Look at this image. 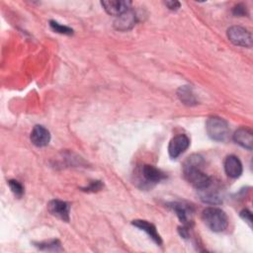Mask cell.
Here are the masks:
<instances>
[{
	"instance_id": "cell-1",
	"label": "cell",
	"mask_w": 253,
	"mask_h": 253,
	"mask_svg": "<svg viewBox=\"0 0 253 253\" xmlns=\"http://www.w3.org/2000/svg\"><path fill=\"white\" fill-rule=\"evenodd\" d=\"M204 165V159L201 155L193 154L185 161L183 165L184 178L197 190H201L211 183V179L207 175L202 167Z\"/></svg>"
},
{
	"instance_id": "cell-2",
	"label": "cell",
	"mask_w": 253,
	"mask_h": 253,
	"mask_svg": "<svg viewBox=\"0 0 253 253\" xmlns=\"http://www.w3.org/2000/svg\"><path fill=\"white\" fill-rule=\"evenodd\" d=\"M136 182L141 189H151L154 185L166 178L164 172L152 165H142L136 170Z\"/></svg>"
},
{
	"instance_id": "cell-3",
	"label": "cell",
	"mask_w": 253,
	"mask_h": 253,
	"mask_svg": "<svg viewBox=\"0 0 253 253\" xmlns=\"http://www.w3.org/2000/svg\"><path fill=\"white\" fill-rule=\"evenodd\" d=\"M202 219L204 223L213 232H221L228 225L226 213L218 208L210 207L203 211Z\"/></svg>"
},
{
	"instance_id": "cell-4",
	"label": "cell",
	"mask_w": 253,
	"mask_h": 253,
	"mask_svg": "<svg viewBox=\"0 0 253 253\" xmlns=\"http://www.w3.org/2000/svg\"><path fill=\"white\" fill-rule=\"evenodd\" d=\"M206 129L208 135L215 141H225L229 135L227 123L218 117H211L207 121Z\"/></svg>"
},
{
	"instance_id": "cell-5",
	"label": "cell",
	"mask_w": 253,
	"mask_h": 253,
	"mask_svg": "<svg viewBox=\"0 0 253 253\" xmlns=\"http://www.w3.org/2000/svg\"><path fill=\"white\" fill-rule=\"evenodd\" d=\"M228 40L235 45L250 47L252 45L251 34L244 28L239 26H232L227 30Z\"/></svg>"
},
{
	"instance_id": "cell-6",
	"label": "cell",
	"mask_w": 253,
	"mask_h": 253,
	"mask_svg": "<svg viewBox=\"0 0 253 253\" xmlns=\"http://www.w3.org/2000/svg\"><path fill=\"white\" fill-rule=\"evenodd\" d=\"M169 207L175 211L177 217L185 226H191L194 215V210L191 205L181 202H174L170 203Z\"/></svg>"
},
{
	"instance_id": "cell-7",
	"label": "cell",
	"mask_w": 253,
	"mask_h": 253,
	"mask_svg": "<svg viewBox=\"0 0 253 253\" xmlns=\"http://www.w3.org/2000/svg\"><path fill=\"white\" fill-rule=\"evenodd\" d=\"M198 191H199L200 199L204 203H207L210 205H217L222 203V197H223L222 192L218 187L213 185L212 181L209 186Z\"/></svg>"
},
{
	"instance_id": "cell-8",
	"label": "cell",
	"mask_w": 253,
	"mask_h": 253,
	"mask_svg": "<svg viewBox=\"0 0 253 253\" xmlns=\"http://www.w3.org/2000/svg\"><path fill=\"white\" fill-rule=\"evenodd\" d=\"M190 145V139L186 134H178L174 136L168 145V153L171 158H177L184 153Z\"/></svg>"
},
{
	"instance_id": "cell-9",
	"label": "cell",
	"mask_w": 253,
	"mask_h": 253,
	"mask_svg": "<svg viewBox=\"0 0 253 253\" xmlns=\"http://www.w3.org/2000/svg\"><path fill=\"white\" fill-rule=\"evenodd\" d=\"M47 211L53 216L66 222L69 221L70 206L68 203L60 200H51L47 204Z\"/></svg>"
},
{
	"instance_id": "cell-10",
	"label": "cell",
	"mask_w": 253,
	"mask_h": 253,
	"mask_svg": "<svg viewBox=\"0 0 253 253\" xmlns=\"http://www.w3.org/2000/svg\"><path fill=\"white\" fill-rule=\"evenodd\" d=\"M101 4L108 14L118 17L129 9L131 2L122 0H108L102 1Z\"/></svg>"
},
{
	"instance_id": "cell-11",
	"label": "cell",
	"mask_w": 253,
	"mask_h": 253,
	"mask_svg": "<svg viewBox=\"0 0 253 253\" xmlns=\"http://www.w3.org/2000/svg\"><path fill=\"white\" fill-rule=\"evenodd\" d=\"M136 24V15L135 13L128 9L122 15L118 16L114 22V27L118 31H127L130 30Z\"/></svg>"
},
{
	"instance_id": "cell-12",
	"label": "cell",
	"mask_w": 253,
	"mask_h": 253,
	"mask_svg": "<svg viewBox=\"0 0 253 253\" xmlns=\"http://www.w3.org/2000/svg\"><path fill=\"white\" fill-rule=\"evenodd\" d=\"M30 138L34 145L38 147H43L48 144L50 140V133L44 126L38 125L34 126Z\"/></svg>"
},
{
	"instance_id": "cell-13",
	"label": "cell",
	"mask_w": 253,
	"mask_h": 253,
	"mask_svg": "<svg viewBox=\"0 0 253 253\" xmlns=\"http://www.w3.org/2000/svg\"><path fill=\"white\" fill-rule=\"evenodd\" d=\"M224 171L230 178H238L242 174V164L237 156L229 155L225 158Z\"/></svg>"
},
{
	"instance_id": "cell-14",
	"label": "cell",
	"mask_w": 253,
	"mask_h": 253,
	"mask_svg": "<svg viewBox=\"0 0 253 253\" xmlns=\"http://www.w3.org/2000/svg\"><path fill=\"white\" fill-rule=\"evenodd\" d=\"M132 225H134L135 227L139 228L140 230H143L144 232L147 233V235L158 245H160L162 243V239L160 237V235L158 234L156 227L154 224H152L151 222H148L147 220H143V219H134L131 221Z\"/></svg>"
},
{
	"instance_id": "cell-15",
	"label": "cell",
	"mask_w": 253,
	"mask_h": 253,
	"mask_svg": "<svg viewBox=\"0 0 253 253\" xmlns=\"http://www.w3.org/2000/svg\"><path fill=\"white\" fill-rule=\"evenodd\" d=\"M233 140L248 150H251L253 147V135L250 129L246 127L238 128L233 134Z\"/></svg>"
},
{
	"instance_id": "cell-16",
	"label": "cell",
	"mask_w": 253,
	"mask_h": 253,
	"mask_svg": "<svg viewBox=\"0 0 253 253\" xmlns=\"http://www.w3.org/2000/svg\"><path fill=\"white\" fill-rule=\"evenodd\" d=\"M177 95L180 101L187 106H193L197 104V99L191 86H181L177 91Z\"/></svg>"
},
{
	"instance_id": "cell-17",
	"label": "cell",
	"mask_w": 253,
	"mask_h": 253,
	"mask_svg": "<svg viewBox=\"0 0 253 253\" xmlns=\"http://www.w3.org/2000/svg\"><path fill=\"white\" fill-rule=\"evenodd\" d=\"M37 247L40 248L41 250H45V251H60L62 248L60 247V242L58 240L52 239L44 242H40L36 243Z\"/></svg>"
},
{
	"instance_id": "cell-18",
	"label": "cell",
	"mask_w": 253,
	"mask_h": 253,
	"mask_svg": "<svg viewBox=\"0 0 253 253\" xmlns=\"http://www.w3.org/2000/svg\"><path fill=\"white\" fill-rule=\"evenodd\" d=\"M49 26L50 28L55 32V33H58V34H61V35H67V36H70L73 34V30L67 26H64V25H61L55 21H50L49 22Z\"/></svg>"
},
{
	"instance_id": "cell-19",
	"label": "cell",
	"mask_w": 253,
	"mask_h": 253,
	"mask_svg": "<svg viewBox=\"0 0 253 253\" xmlns=\"http://www.w3.org/2000/svg\"><path fill=\"white\" fill-rule=\"evenodd\" d=\"M8 185L15 196H17L19 198L22 197V195L24 194V187L20 182H18L17 180H9Z\"/></svg>"
},
{
	"instance_id": "cell-20",
	"label": "cell",
	"mask_w": 253,
	"mask_h": 253,
	"mask_svg": "<svg viewBox=\"0 0 253 253\" xmlns=\"http://www.w3.org/2000/svg\"><path fill=\"white\" fill-rule=\"evenodd\" d=\"M102 188H103V184L100 181H94L89 186H87L85 188H82V191H85V192H97V191H100Z\"/></svg>"
},
{
	"instance_id": "cell-21",
	"label": "cell",
	"mask_w": 253,
	"mask_h": 253,
	"mask_svg": "<svg viewBox=\"0 0 253 253\" xmlns=\"http://www.w3.org/2000/svg\"><path fill=\"white\" fill-rule=\"evenodd\" d=\"M240 217L245 220L249 226L252 225V215H251V212L248 211V210H243L240 211Z\"/></svg>"
},
{
	"instance_id": "cell-22",
	"label": "cell",
	"mask_w": 253,
	"mask_h": 253,
	"mask_svg": "<svg viewBox=\"0 0 253 253\" xmlns=\"http://www.w3.org/2000/svg\"><path fill=\"white\" fill-rule=\"evenodd\" d=\"M245 8H246V7H244V6H242V5H237V6L234 7V9H233V14H234L235 16H243V15L245 14Z\"/></svg>"
},
{
	"instance_id": "cell-23",
	"label": "cell",
	"mask_w": 253,
	"mask_h": 253,
	"mask_svg": "<svg viewBox=\"0 0 253 253\" xmlns=\"http://www.w3.org/2000/svg\"><path fill=\"white\" fill-rule=\"evenodd\" d=\"M165 5L170 10H177L178 8H180V2L178 1H166Z\"/></svg>"
}]
</instances>
